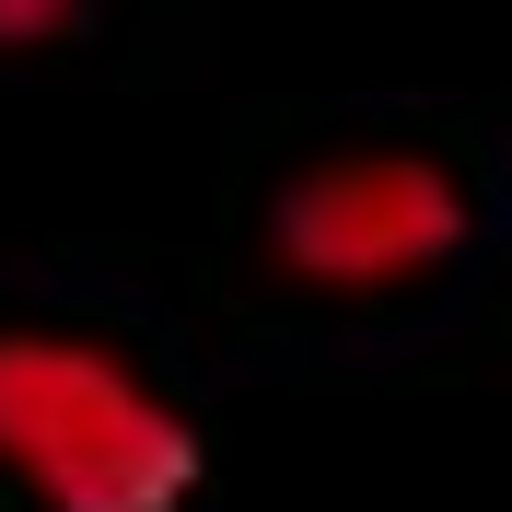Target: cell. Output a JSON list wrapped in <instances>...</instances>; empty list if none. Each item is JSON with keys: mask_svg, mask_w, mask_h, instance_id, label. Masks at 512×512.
Wrapping results in <instances>:
<instances>
[{"mask_svg": "<svg viewBox=\"0 0 512 512\" xmlns=\"http://www.w3.org/2000/svg\"><path fill=\"white\" fill-rule=\"evenodd\" d=\"M0 489L35 512H187L210 431L82 326H0Z\"/></svg>", "mask_w": 512, "mask_h": 512, "instance_id": "cell-1", "label": "cell"}, {"mask_svg": "<svg viewBox=\"0 0 512 512\" xmlns=\"http://www.w3.org/2000/svg\"><path fill=\"white\" fill-rule=\"evenodd\" d=\"M466 245H478V187L431 140L315 152V163H291L280 187H268V210H256L268 280L315 291V303H384V291L454 268Z\"/></svg>", "mask_w": 512, "mask_h": 512, "instance_id": "cell-2", "label": "cell"}, {"mask_svg": "<svg viewBox=\"0 0 512 512\" xmlns=\"http://www.w3.org/2000/svg\"><path fill=\"white\" fill-rule=\"evenodd\" d=\"M94 24V0H0V59H47Z\"/></svg>", "mask_w": 512, "mask_h": 512, "instance_id": "cell-3", "label": "cell"}]
</instances>
